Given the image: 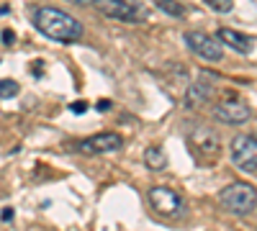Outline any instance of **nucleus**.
<instances>
[{
    "label": "nucleus",
    "instance_id": "7",
    "mask_svg": "<svg viewBox=\"0 0 257 231\" xmlns=\"http://www.w3.org/2000/svg\"><path fill=\"white\" fill-rule=\"evenodd\" d=\"M183 39H185L188 49H190L193 54H198L201 59H206V62H219V59L224 57L219 39H213V36H208V34H203V31H188Z\"/></svg>",
    "mask_w": 257,
    "mask_h": 231
},
{
    "label": "nucleus",
    "instance_id": "4",
    "mask_svg": "<svg viewBox=\"0 0 257 231\" xmlns=\"http://www.w3.org/2000/svg\"><path fill=\"white\" fill-rule=\"evenodd\" d=\"M188 141H190V149L196 152L198 159H216V154L221 152V144H219V134L208 129V126H193L190 134H188Z\"/></svg>",
    "mask_w": 257,
    "mask_h": 231
},
{
    "label": "nucleus",
    "instance_id": "6",
    "mask_svg": "<svg viewBox=\"0 0 257 231\" xmlns=\"http://www.w3.org/2000/svg\"><path fill=\"white\" fill-rule=\"evenodd\" d=\"M231 162L242 172H257V139L239 134L231 139Z\"/></svg>",
    "mask_w": 257,
    "mask_h": 231
},
{
    "label": "nucleus",
    "instance_id": "1",
    "mask_svg": "<svg viewBox=\"0 0 257 231\" xmlns=\"http://www.w3.org/2000/svg\"><path fill=\"white\" fill-rule=\"evenodd\" d=\"M31 21H34L36 31H41L52 41H64V44H70V41L82 39V24L80 21L75 16H70V13L54 8V6L34 8L31 11Z\"/></svg>",
    "mask_w": 257,
    "mask_h": 231
},
{
    "label": "nucleus",
    "instance_id": "13",
    "mask_svg": "<svg viewBox=\"0 0 257 231\" xmlns=\"http://www.w3.org/2000/svg\"><path fill=\"white\" fill-rule=\"evenodd\" d=\"M155 6L160 11H165L167 16H173V18H183L185 16V6L178 3V0H155Z\"/></svg>",
    "mask_w": 257,
    "mask_h": 231
},
{
    "label": "nucleus",
    "instance_id": "19",
    "mask_svg": "<svg viewBox=\"0 0 257 231\" xmlns=\"http://www.w3.org/2000/svg\"><path fill=\"white\" fill-rule=\"evenodd\" d=\"M111 108V100H98V111H108Z\"/></svg>",
    "mask_w": 257,
    "mask_h": 231
},
{
    "label": "nucleus",
    "instance_id": "17",
    "mask_svg": "<svg viewBox=\"0 0 257 231\" xmlns=\"http://www.w3.org/2000/svg\"><path fill=\"white\" fill-rule=\"evenodd\" d=\"M3 41H6V44H13V41H16V36H13V31H11V29H6V31H3Z\"/></svg>",
    "mask_w": 257,
    "mask_h": 231
},
{
    "label": "nucleus",
    "instance_id": "10",
    "mask_svg": "<svg viewBox=\"0 0 257 231\" xmlns=\"http://www.w3.org/2000/svg\"><path fill=\"white\" fill-rule=\"evenodd\" d=\"M216 39H219V44H226L229 49L239 52V54H249L252 52V39L247 34H242V31H234V29L221 26L216 31Z\"/></svg>",
    "mask_w": 257,
    "mask_h": 231
},
{
    "label": "nucleus",
    "instance_id": "20",
    "mask_svg": "<svg viewBox=\"0 0 257 231\" xmlns=\"http://www.w3.org/2000/svg\"><path fill=\"white\" fill-rule=\"evenodd\" d=\"M13 218V211H11V208H6V211H3V221H11Z\"/></svg>",
    "mask_w": 257,
    "mask_h": 231
},
{
    "label": "nucleus",
    "instance_id": "18",
    "mask_svg": "<svg viewBox=\"0 0 257 231\" xmlns=\"http://www.w3.org/2000/svg\"><path fill=\"white\" fill-rule=\"evenodd\" d=\"M67 3H75V6H95L98 0H67Z\"/></svg>",
    "mask_w": 257,
    "mask_h": 231
},
{
    "label": "nucleus",
    "instance_id": "3",
    "mask_svg": "<svg viewBox=\"0 0 257 231\" xmlns=\"http://www.w3.org/2000/svg\"><path fill=\"white\" fill-rule=\"evenodd\" d=\"M95 8L121 24H144L149 18V8L139 0H98Z\"/></svg>",
    "mask_w": 257,
    "mask_h": 231
},
{
    "label": "nucleus",
    "instance_id": "8",
    "mask_svg": "<svg viewBox=\"0 0 257 231\" xmlns=\"http://www.w3.org/2000/svg\"><path fill=\"white\" fill-rule=\"evenodd\" d=\"M252 116L249 106L237 98H229V100H219L216 106H213V118L221 121V123H229V126H242L247 123Z\"/></svg>",
    "mask_w": 257,
    "mask_h": 231
},
{
    "label": "nucleus",
    "instance_id": "9",
    "mask_svg": "<svg viewBox=\"0 0 257 231\" xmlns=\"http://www.w3.org/2000/svg\"><path fill=\"white\" fill-rule=\"evenodd\" d=\"M123 146V136L116 131H103L95 136H88L77 144V149L85 154H108V152H118Z\"/></svg>",
    "mask_w": 257,
    "mask_h": 231
},
{
    "label": "nucleus",
    "instance_id": "14",
    "mask_svg": "<svg viewBox=\"0 0 257 231\" xmlns=\"http://www.w3.org/2000/svg\"><path fill=\"white\" fill-rule=\"evenodd\" d=\"M18 90H21V85H18L16 80H0V98H3V100L16 98Z\"/></svg>",
    "mask_w": 257,
    "mask_h": 231
},
{
    "label": "nucleus",
    "instance_id": "16",
    "mask_svg": "<svg viewBox=\"0 0 257 231\" xmlns=\"http://www.w3.org/2000/svg\"><path fill=\"white\" fill-rule=\"evenodd\" d=\"M72 111L75 113H85L88 111V103H72Z\"/></svg>",
    "mask_w": 257,
    "mask_h": 231
},
{
    "label": "nucleus",
    "instance_id": "5",
    "mask_svg": "<svg viewBox=\"0 0 257 231\" xmlns=\"http://www.w3.org/2000/svg\"><path fill=\"white\" fill-rule=\"evenodd\" d=\"M149 205H152L155 213H160L165 218L183 216V211H185L183 198L173 190V187H162V185H157V187L149 190Z\"/></svg>",
    "mask_w": 257,
    "mask_h": 231
},
{
    "label": "nucleus",
    "instance_id": "12",
    "mask_svg": "<svg viewBox=\"0 0 257 231\" xmlns=\"http://www.w3.org/2000/svg\"><path fill=\"white\" fill-rule=\"evenodd\" d=\"M144 164L149 167V170H155V172L165 170L167 167V154H165L162 146H147L144 149Z\"/></svg>",
    "mask_w": 257,
    "mask_h": 231
},
{
    "label": "nucleus",
    "instance_id": "2",
    "mask_svg": "<svg viewBox=\"0 0 257 231\" xmlns=\"http://www.w3.org/2000/svg\"><path fill=\"white\" fill-rule=\"evenodd\" d=\"M221 205L234 216H249L257 208V190L249 182H231L219 193Z\"/></svg>",
    "mask_w": 257,
    "mask_h": 231
},
{
    "label": "nucleus",
    "instance_id": "11",
    "mask_svg": "<svg viewBox=\"0 0 257 231\" xmlns=\"http://www.w3.org/2000/svg\"><path fill=\"white\" fill-rule=\"evenodd\" d=\"M213 95V85H211V80L208 77H198V80H193L188 90H185V108H196L201 106L203 100H208Z\"/></svg>",
    "mask_w": 257,
    "mask_h": 231
},
{
    "label": "nucleus",
    "instance_id": "15",
    "mask_svg": "<svg viewBox=\"0 0 257 231\" xmlns=\"http://www.w3.org/2000/svg\"><path fill=\"white\" fill-rule=\"evenodd\" d=\"M203 3L213 11H219V13H229L234 8V0H203Z\"/></svg>",
    "mask_w": 257,
    "mask_h": 231
}]
</instances>
